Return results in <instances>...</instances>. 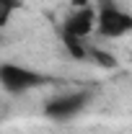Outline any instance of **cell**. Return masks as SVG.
<instances>
[{"label": "cell", "instance_id": "1", "mask_svg": "<svg viewBox=\"0 0 132 134\" xmlns=\"http://www.w3.org/2000/svg\"><path fill=\"white\" fill-rule=\"evenodd\" d=\"M96 34L104 39H122L132 34V13L116 0H96Z\"/></svg>", "mask_w": 132, "mask_h": 134}, {"label": "cell", "instance_id": "5", "mask_svg": "<svg viewBox=\"0 0 132 134\" xmlns=\"http://www.w3.org/2000/svg\"><path fill=\"white\" fill-rule=\"evenodd\" d=\"M60 36H62V44H65L67 54H70L73 59L88 62V52H91V47L85 44V39H78V36H73V34H62V31H60Z\"/></svg>", "mask_w": 132, "mask_h": 134}, {"label": "cell", "instance_id": "4", "mask_svg": "<svg viewBox=\"0 0 132 134\" xmlns=\"http://www.w3.org/2000/svg\"><path fill=\"white\" fill-rule=\"evenodd\" d=\"M60 31L62 34H73V36H78V39H88L91 34L96 31V8L80 3V5L62 21V29H60Z\"/></svg>", "mask_w": 132, "mask_h": 134}, {"label": "cell", "instance_id": "3", "mask_svg": "<svg viewBox=\"0 0 132 134\" xmlns=\"http://www.w3.org/2000/svg\"><path fill=\"white\" fill-rule=\"evenodd\" d=\"M93 100V93L85 90V88H75V90H65V93H57L54 98L47 100L44 106V114L52 121H70L80 114L83 108H88V103Z\"/></svg>", "mask_w": 132, "mask_h": 134}, {"label": "cell", "instance_id": "2", "mask_svg": "<svg viewBox=\"0 0 132 134\" xmlns=\"http://www.w3.org/2000/svg\"><path fill=\"white\" fill-rule=\"evenodd\" d=\"M49 83H54V77L39 72V70L16 65V62H0V85L13 96H21L31 88H42V85H49Z\"/></svg>", "mask_w": 132, "mask_h": 134}, {"label": "cell", "instance_id": "7", "mask_svg": "<svg viewBox=\"0 0 132 134\" xmlns=\"http://www.w3.org/2000/svg\"><path fill=\"white\" fill-rule=\"evenodd\" d=\"M16 8H18V0H0V29L8 26V21H11Z\"/></svg>", "mask_w": 132, "mask_h": 134}, {"label": "cell", "instance_id": "6", "mask_svg": "<svg viewBox=\"0 0 132 134\" xmlns=\"http://www.w3.org/2000/svg\"><path fill=\"white\" fill-rule=\"evenodd\" d=\"M88 62H93L96 67H104V70H114V67H116V57L109 54L106 49H101V47H91V52H88Z\"/></svg>", "mask_w": 132, "mask_h": 134}]
</instances>
